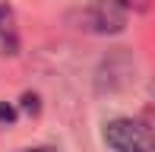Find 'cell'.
<instances>
[{"mask_svg": "<svg viewBox=\"0 0 155 152\" xmlns=\"http://www.w3.org/2000/svg\"><path fill=\"white\" fill-rule=\"evenodd\" d=\"M13 117H16V111H13L10 105H3V101H0V121H6V124H10Z\"/></svg>", "mask_w": 155, "mask_h": 152, "instance_id": "3", "label": "cell"}, {"mask_svg": "<svg viewBox=\"0 0 155 152\" xmlns=\"http://www.w3.org/2000/svg\"><path fill=\"white\" fill-rule=\"evenodd\" d=\"M104 143L114 152H155V130L139 117H114L104 124Z\"/></svg>", "mask_w": 155, "mask_h": 152, "instance_id": "1", "label": "cell"}, {"mask_svg": "<svg viewBox=\"0 0 155 152\" xmlns=\"http://www.w3.org/2000/svg\"><path fill=\"white\" fill-rule=\"evenodd\" d=\"M22 152H57V149H51V146H38V149H22Z\"/></svg>", "mask_w": 155, "mask_h": 152, "instance_id": "4", "label": "cell"}, {"mask_svg": "<svg viewBox=\"0 0 155 152\" xmlns=\"http://www.w3.org/2000/svg\"><path fill=\"white\" fill-rule=\"evenodd\" d=\"M127 13L130 6L124 0H92L86 10H79V29L95 32V35H108V32H120L127 25Z\"/></svg>", "mask_w": 155, "mask_h": 152, "instance_id": "2", "label": "cell"}]
</instances>
